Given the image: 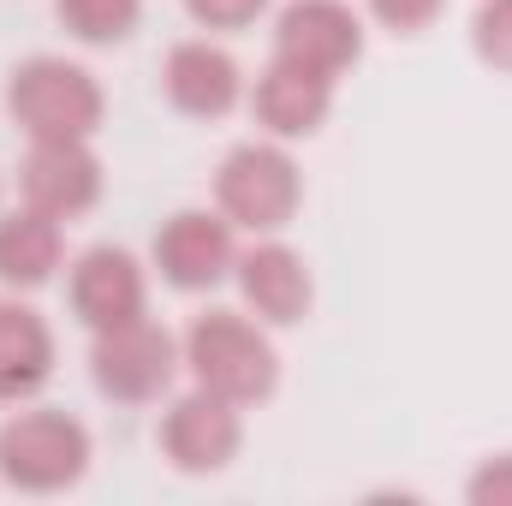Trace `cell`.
Instances as JSON below:
<instances>
[{
  "label": "cell",
  "mask_w": 512,
  "mask_h": 506,
  "mask_svg": "<svg viewBox=\"0 0 512 506\" xmlns=\"http://www.w3.org/2000/svg\"><path fill=\"white\" fill-rule=\"evenodd\" d=\"M268 6L274 0H185V18L203 36H239V30H251Z\"/></svg>",
  "instance_id": "ac0fdd59"
},
{
  "label": "cell",
  "mask_w": 512,
  "mask_h": 506,
  "mask_svg": "<svg viewBox=\"0 0 512 506\" xmlns=\"http://www.w3.org/2000/svg\"><path fill=\"white\" fill-rule=\"evenodd\" d=\"M6 114L24 131V143H60L90 137L108 120V90L84 60L66 54H30L6 72Z\"/></svg>",
  "instance_id": "7a4b0ae2"
},
{
  "label": "cell",
  "mask_w": 512,
  "mask_h": 506,
  "mask_svg": "<svg viewBox=\"0 0 512 506\" xmlns=\"http://www.w3.org/2000/svg\"><path fill=\"white\" fill-rule=\"evenodd\" d=\"M60 268H66V221L24 203L0 215V292H42Z\"/></svg>",
  "instance_id": "9a60e30c"
},
{
  "label": "cell",
  "mask_w": 512,
  "mask_h": 506,
  "mask_svg": "<svg viewBox=\"0 0 512 506\" xmlns=\"http://www.w3.org/2000/svg\"><path fill=\"white\" fill-rule=\"evenodd\" d=\"M179 352H185V381L191 387H209V393H221L245 411H256L280 387L274 328H262L245 304L239 310H227V304L197 310L179 334Z\"/></svg>",
  "instance_id": "6da1fadb"
},
{
  "label": "cell",
  "mask_w": 512,
  "mask_h": 506,
  "mask_svg": "<svg viewBox=\"0 0 512 506\" xmlns=\"http://www.w3.org/2000/svg\"><path fill=\"white\" fill-rule=\"evenodd\" d=\"M66 298L90 334L120 328L131 316H149V268L126 245H90L66 262Z\"/></svg>",
  "instance_id": "8fae6325"
},
{
  "label": "cell",
  "mask_w": 512,
  "mask_h": 506,
  "mask_svg": "<svg viewBox=\"0 0 512 506\" xmlns=\"http://www.w3.org/2000/svg\"><path fill=\"white\" fill-rule=\"evenodd\" d=\"M239 447H245V405H233L209 387L167 393V405L155 417V453L179 477H215L239 459Z\"/></svg>",
  "instance_id": "8992f818"
},
{
  "label": "cell",
  "mask_w": 512,
  "mask_h": 506,
  "mask_svg": "<svg viewBox=\"0 0 512 506\" xmlns=\"http://www.w3.org/2000/svg\"><path fill=\"white\" fill-rule=\"evenodd\" d=\"M54 18L84 48H114L143 24V0H54Z\"/></svg>",
  "instance_id": "2e32d148"
},
{
  "label": "cell",
  "mask_w": 512,
  "mask_h": 506,
  "mask_svg": "<svg viewBox=\"0 0 512 506\" xmlns=\"http://www.w3.org/2000/svg\"><path fill=\"white\" fill-rule=\"evenodd\" d=\"M102 155L90 137H60V143H30L18 161V203L42 209L54 221H78L102 203Z\"/></svg>",
  "instance_id": "ba28073f"
},
{
  "label": "cell",
  "mask_w": 512,
  "mask_h": 506,
  "mask_svg": "<svg viewBox=\"0 0 512 506\" xmlns=\"http://www.w3.org/2000/svg\"><path fill=\"white\" fill-rule=\"evenodd\" d=\"M274 54L346 78L364 60V12H352L346 0H286L274 12Z\"/></svg>",
  "instance_id": "30bf717a"
},
{
  "label": "cell",
  "mask_w": 512,
  "mask_h": 506,
  "mask_svg": "<svg viewBox=\"0 0 512 506\" xmlns=\"http://www.w3.org/2000/svg\"><path fill=\"white\" fill-rule=\"evenodd\" d=\"M233 286H239V304L251 310L262 328H298L316 304V274L304 251H292L280 233L256 239L251 251H239L233 262Z\"/></svg>",
  "instance_id": "7c38bea8"
},
{
  "label": "cell",
  "mask_w": 512,
  "mask_h": 506,
  "mask_svg": "<svg viewBox=\"0 0 512 506\" xmlns=\"http://www.w3.org/2000/svg\"><path fill=\"white\" fill-rule=\"evenodd\" d=\"M215 209L251 239L286 233L304 209V173H298L292 149L274 143V137L233 143L215 167Z\"/></svg>",
  "instance_id": "277c9868"
},
{
  "label": "cell",
  "mask_w": 512,
  "mask_h": 506,
  "mask_svg": "<svg viewBox=\"0 0 512 506\" xmlns=\"http://www.w3.org/2000/svg\"><path fill=\"white\" fill-rule=\"evenodd\" d=\"M185 376L179 334L161 328L155 316H131L120 328L90 334V381L114 405H161Z\"/></svg>",
  "instance_id": "5b68a950"
},
{
  "label": "cell",
  "mask_w": 512,
  "mask_h": 506,
  "mask_svg": "<svg viewBox=\"0 0 512 506\" xmlns=\"http://www.w3.org/2000/svg\"><path fill=\"white\" fill-rule=\"evenodd\" d=\"M96 441L60 405H24L0 423V483L18 495H66L84 483Z\"/></svg>",
  "instance_id": "3957f363"
},
{
  "label": "cell",
  "mask_w": 512,
  "mask_h": 506,
  "mask_svg": "<svg viewBox=\"0 0 512 506\" xmlns=\"http://www.w3.org/2000/svg\"><path fill=\"white\" fill-rule=\"evenodd\" d=\"M161 90L185 120H227L245 102V72L215 36H179L161 60Z\"/></svg>",
  "instance_id": "4fadbf2b"
},
{
  "label": "cell",
  "mask_w": 512,
  "mask_h": 506,
  "mask_svg": "<svg viewBox=\"0 0 512 506\" xmlns=\"http://www.w3.org/2000/svg\"><path fill=\"white\" fill-rule=\"evenodd\" d=\"M54 376V328L24 292H0V405L36 399Z\"/></svg>",
  "instance_id": "5bb4252c"
},
{
  "label": "cell",
  "mask_w": 512,
  "mask_h": 506,
  "mask_svg": "<svg viewBox=\"0 0 512 506\" xmlns=\"http://www.w3.org/2000/svg\"><path fill=\"white\" fill-rule=\"evenodd\" d=\"M334 90H340V78L268 54V66L256 72V84H245V102H251V120H256L262 137H274V143H304V137H316V131L328 126Z\"/></svg>",
  "instance_id": "9c48e42d"
},
{
  "label": "cell",
  "mask_w": 512,
  "mask_h": 506,
  "mask_svg": "<svg viewBox=\"0 0 512 506\" xmlns=\"http://www.w3.org/2000/svg\"><path fill=\"white\" fill-rule=\"evenodd\" d=\"M233 262H239V227L221 209H173L149 245V268L173 292H215L221 280H233Z\"/></svg>",
  "instance_id": "52a82bcc"
},
{
  "label": "cell",
  "mask_w": 512,
  "mask_h": 506,
  "mask_svg": "<svg viewBox=\"0 0 512 506\" xmlns=\"http://www.w3.org/2000/svg\"><path fill=\"white\" fill-rule=\"evenodd\" d=\"M471 54L489 72L512 78V0H477V12H471Z\"/></svg>",
  "instance_id": "e0dca14e"
},
{
  "label": "cell",
  "mask_w": 512,
  "mask_h": 506,
  "mask_svg": "<svg viewBox=\"0 0 512 506\" xmlns=\"http://www.w3.org/2000/svg\"><path fill=\"white\" fill-rule=\"evenodd\" d=\"M465 501L471 506H512V453H489L465 477Z\"/></svg>",
  "instance_id": "ffe728a7"
},
{
  "label": "cell",
  "mask_w": 512,
  "mask_h": 506,
  "mask_svg": "<svg viewBox=\"0 0 512 506\" xmlns=\"http://www.w3.org/2000/svg\"><path fill=\"white\" fill-rule=\"evenodd\" d=\"M0 191H6V179H0Z\"/></svg>",
  "instance_id": "44dd1931"
},
{
  "label": "cell",
  "mask_w": 512,
  "mask_h": 506,
  "mask_svg": "<svg viewBox=\"0 0 512 506\" xmlns=\"http://www.w3.org/2000/svg\"><path fill=\"white\" fill-rule=\"evenodd\" d=\"M364 12L393 30V36H423V30H435V18L447 12V0H364Z\"/></svg>",
  "instance_id": "d6986e66"
}]
</instances>
